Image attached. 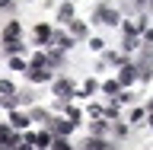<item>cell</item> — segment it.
I'll return each mask as SVG.
<instances>
[{"label":"cell","mask_w":153,"mask_h":150,"mask_svg":"<svg viewBox=\"0 0 153 150\" xmlns=\"http://www.w3.org/2000/svg\"><path fill=\"white\" fill-rule=\"evenodd\" d=\"M26 77H29V80H35V83H48V80H54V77H51V67H48V64H42V67L29 64V67H26Z\"/></svg>","instance_id":"6da1fadb"},{"label":"cell","mask_w":153,"mask_h":150,"mask_svg":"<svg viewBox=\"0 0 153 150\" xmlns=\"http://www.w3.org/2000/svg\"><path fill=\"white\" fill-rule=\"evenodd\" d=\"M19 144H22V137H19L13 128L0 125V147H19Z\"/></svg>","instance_id":"7a4b0ae2"},{"label":"cell","mask_w":153,"mask_h":150,"mask_svg":"<svg viewBox=\"0 0 153 150\" xmlns=\"http://www.w3.org/2000/svg\"><path fill=\"white\" fill-rule=\"evenodd\" d=\"M48 131H51V134H61V137H64V134H70V131H74V122H70V118H51V122H48Z\"/></svg>","instance_id":"3957f363"},{"label":"cell","mask_w":153,"mask_h":150,"mask_svg":"<svg viewBox=\"0 0 153 150\" xmlns=\"http://www.w3.org/2000/svg\"><path fill=\"white\" fill-rule=\"evenodd\" d=\"M51 86H54V96H57V99H70V96H76V86L70 83V80H54Z\"/></svg>","instance_id":"277c9868"},{"label":"cell","mask_w":153,"mask_h":150,"mask_svg":"<svg viewBox=\"0 0 153 150\" xmlns=\"http://www.w3.org/2000/svg\"><path fill=\"white\" fill-rule=\"evenodd\" d=\"M137 77H140V80H150V77H153V51H147V54L140 57V64H137Z\"/></svg>","instance_id":"5b68a950"},{"label":"cell","mask_w":153,"mask_h":150,"mask_svg":"<svg viewBox=\"0 0 153 150\" xmlns=\"http://www.w3.org/2000/svg\"><path fill=\"white\" fill-rule=\"evenodd\" d=\"M51 42H54L57 48H64V51H67V48L74 45V35H64L61 29H51Z\"/></svg>","instance_id":"8992f818"},{"label":"cell","mask_w":153,"mask_h":150,"mask_svg":"<svg viewBox=\"0 0 153 150\" xmlns=\"http://www.w3.org/2000/svg\"><path fill=\"white\" fill-rule=\"evenodd\" d=\"M96 22H108V26H115V22H118V13H115V10L99 7V10H96Z\"/></svg>","instance_id":"52a82bcc"},{"label":"cell","mask_w":153,"mask_h":150,"mask_svg":"<svg viewBox=\"0 0 153 150\" xmlns=\"http://www.w3.org/2000/svg\"><path fill=\"white\" fill-rule=\"evenodd\" d=\"M131 80H137V67H131V64H121V74H118V83H121V86H128Z\"/></svg>","instance_id":"ba28073f"},{"label":"cell","mask_w":153,"mask_h":150,"mask_svg":"<svg viewBox=\"0 0 153 150\" xmlns=\"http://www.w3.org/2000/svg\"><path fill=\"white\" fill-rule=\"evenodd\" d=\"M67 29H70V35H74V42H76V38H86V35H89V29H86V22H76V19H70V26H67Z\"/></svg>","instance_id":"9c48e42d"},{"label":"cell","mask_w":153,"mask_h":150,"mask_svg":"<svg viewBox=\"0 0 153 150\" xmlns=\"http://www.w3.org/2000/svg\"><path fill=\"white\" fill-rule=\"evenodd\" d=\"M13 38H19V22H7L3 26V42H13Z\"/></svg>","instance_id":"30bf717a"},{"label":"cell","mask_w":153,"mask_h":150,"mask_svg":"<svg viewBox=\"0 0 153 150\" xmlns=\"http://www.w3.org/2000/svg\"><path fill=\"white\" fill-rule=\"evenodd\" d=\"M57 19H61V22H70V19H74V3H61V10H57Z\"/></svg>","instance_id":"8fae6325"},{"label":"cell","mask_w":153,"mask_h":150,"mask_svg":"<svg viewBox=\"0 0 153 150\" xmlns=\"http://www.w3.org/2000/svg\"><path fill=\"white\" fill-rule=\"evenodd\" d=\"M35 42H51V26H35Z\"/></svg>","instance_id":"7c38bea8"},{"label":"cell","mask_w":153,"mask_h":150,"mask_svg":"<svg viewBox=\"0 0 153 150\" xmlns=\"http://www.w3.org/2000/svg\"><path fill=\"white\" fill-rule=\"evenodd\" d=\"M83 147H86V150H105V147H108V144L102 141V134H96V137H89V141L83 144Z\"/></svg>","instance_id":"4fadbf2b"},{"label":"cell","mask_w":153,"mask_h":150,"mask_svg":"<svg viewBox=\"0 0 153 150\" xmlns=\"http://www.w3.org/2000/svg\"><path fill=\"white\" fill-rule=\"evenodd\" d=\"M3 51H7V54H19V51H22V42H16V38H13V42H3Z\"/></svg>","instance_id":"5bb4252c"},{"label":"cell","mask_w":153,"mask_h":150,"mask_svg":"<svg viewBox=\"0 0 153 150\" xmlns=\"http://www.w3.org/2000/svg\"><path fill=\"white\" fill-rule=\"evenodd\" d=\"M10 122H13V128H26V125H29V118H26L22 112H13V118H10Z\"/></svg>","instance_id":"9a60e30c"},{"label":"cell","mask_w":153,"mask_h":150,"mask_svg":"<svg viewBox=\"0 0 153 150\" xmlns=\"http://www.w3.org/2000/svg\"><path fill=\"white\" fill-rule=\"evenodd\" d=\"M64 61V48H54L51 54H48V64H61Z\"/></svg>","instance_id":"2e32d148"},{"label":"cell","mask_w":153,"mask_h":150,"mask_svg":"<svg viewBox=\"0 0 153 150\" xmlns=\"http://www.w3.org/2000/svg\"><path fill=\"white\" fill-rule=\"evenodd\" d=\"M124 48L131 51V48H137V35H131V32H124Z\"/></svg>","instance_id":"e0dca14e"},{"label":"cell","mask_w":153,"mask_h":150,"mask_svg":"<svg viewBox=\"0 0 153 150\" xmlns=\"http://www.w3.org/2000/svg\"><path fill=\"white\" fill-rule=\"evenodd\" d=\"M118 86H121L118 80H105V83H102V90H105V93H118Z\"/></svg>","instance_id":"ac0fdd59"},{"label":"cell","mask_w":153,"mask_h":150,"mask_svg":"<svg viewBox=\"0 0 153 150\" xmlns=\"http://www.w3.org/2000/svg\"><path fill=\"white\" fill-rule=\"evenodd\" d=\"M35 144L38 147H51V134H35Z\"/></svg>","instance_id":"d6986e66"},{"label":"cell","mask_w":153,"mask_h":150,"mask_svg":"<svg viewBox=\"0 0 153 150\" xmlns=\"http://www.w3.org/2000/svg\"><path fill=\"white\" fill-rule=\"evenodd\" d=\"M89 93H96V80H86L83 90H80V96H89Z\"/></svg>","instance_id":"ffe728a7"},{"label":"cell","mask_w":153,"mask_h":150,"mask_svg":"<svg viewBox=\"0 0 153 150\" xmlns=\"http://www.w3.org/2000/svg\"><path fill=\"white\" fill-rule=\"evenodd\" d=\"M51 147H54V150H70V147H67V141H64V137H61V134H57L54 141H51Z\"/></svg>","instance_id":"44dd1931"},{"label":"cell","mask_w":153,"mask_h":150,"mask_svg":"<svg viewBox=\"0 0 153 150\" xmlns=\"http://www.w3.org/2000/svg\"><path fill=\"white\" fill-rule=\"evenodd\" d=\"M64 112H67V118H70V122H80V112H76L74 105H64Z\"/></svg>","instance_id":"7402d4cb"},{"label":"cell","mask_w":153,"mask_h":150,"mask_svg":"<svg viewBox=\"0 0 153 150\" xmlns=\"http://www.w3.org/2000/svg\"><path fill=\"white\" fill-rule=\"evenodd\" d=\"M32 118H35V122H51V118H48V112H42V109H35V112H32Z\"/></svg>","instance_id":"603a6c76"},{"label":"cell","mask_w":153,"mask_h":150,"mask_svg":"<svg viewBox=\"0 0 153 150\" xmlns=\"http://www.w3.org/2000/svg\"><path fill=\"white\" fill-rule=\"evenodd\" d=\"M10 67H13V70H26V61H22V57H13Z\"/></svg>","instance_id":"cb8c5ba5"},{"label":"cell","mask_w":153,"mask_h":150,"mask_svg":"<svg viewBox=\"0 0 153 150\" xmlns=\"http://www.w3.org/2000/svg\"><path fill=\"white\" fill-rule=\"evenodd\" d=\"M105 61H108V64H124V57L115 54V51H112V54H105Z\"/></svg>","instance_id":"d4e9b609"},{"label":"cell","mask_w":153,"mask_h":150,"mask_svg":"<svg viewBox=\"0 0 153 150\" xmlns=\"http://www.w3.org/2000/svg\"><path fill=\"white\" fill-rule=\"evenodd\" d=\"M13 7V0H0V10H10Z\"/></svg>","instance_id":"484cf974"},{"label":"cell","mask_w":153,"mask_h":150,"mask_svg":"<svg viewBox=\"0 0 153 150\" xmlns=\"http://www.w3.org/2000/svg\"><path fill=\"white\" fill-rule=\"evenodd\" d=\"M147 109H150V112H153V99H150V105H147Z\"/></svg>","instance_id":"4316f807"},{"label":"cell","mask_w":153,"mask_h":150,"mask_svg":"<svg viewBox=\"0 0 153 150\" xmlns=\"http://www.w3.org/2000/svg\"><path fill=\"white\" fill-rule=\"evenodd\" d=\"M150 131H153V115H150Z\"/></svg>","instance_id":"83f0119b"},{"label":"cell","mask_w":153,"mask_h":150,"mask_svg":"<svg viewBox=\"0 0 153 150\" xmlns=\"http://www.w3.org/2000/svg\"><path fill=\"white\" fill-rule=\"evenodd\" d=\"M137 7H143V0H137Z\"/></svg>","instance_id":"f1b7e54d"},{"label":"cell","mask_w":153,"mask_h":150,"mask_svg":"<svg viewBox=\"0 0 153 150\" xmlns=\"http://www.w3.org/2000/svg\"><path fill=\"white\" fill-rule=\"evenodd\" d=\"M150 7H153V0H150Z\"/></svg>","instance_id":"f546056e"}]
</instances>
